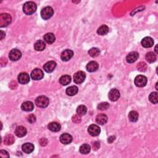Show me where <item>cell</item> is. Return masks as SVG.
Here are the masks:
<instances>
[{
  "label": "cell",
  "instance_id": "cell-16",
  "mask_svg": "<svg viewBox=\"0 0 158 158\" xmlns=\"http://www.w3.org/2000/svg\"><path fill=\"white\" fill-rule=\"evenodd\" d=\"M86 68L89 72H94L98 69L99 64L96 61H91L88 63Z\"/></svg>",
  "mask_w": 158,
  "mask_h": 158
},
{
  "label": "cell",
  "instance_id": "cell-28",
  "mask_svg": "<svg viewBox=\"0 0 158 158\" xmlns=\"http://www.w3.org/2000/svg\"><path fill=\"white\" fill-rule=\"evenodd\" d=\"M91 151V147L88 144H83L80 147L79 151L81 154L83 155H87Z\"/></svg>",
  "mask_w": 158,
  "mask_h": 158
},
{
  "label": "cell",
  "instance_id": "cell-5",
  "mask_svg": "<svg viewBox=\"0 0 158 158\" xmlns=\"http://www.w3.org/2000/svg\"><path fill=\"white\" fill-rule=\"evenodd\" d=\"M147 78L144 75H138L136 76L135 79V84L136 87H143L146 86V85L147 83Z\"/></svg>",
  "mask_w": 158,
  "mask_h": 158
},
{
  "label": "cell",
  "instance_id": "cell-8",
  "mask_svg": "<svg viewBox=\"0 0 158 158\" xmlns=\"http://www.w3.org/2000/svg\"><path fill=\"white\" fill-rule=\"evenodd\" d=\"M44 73L40 69H35L31 73V78L34 80H39L43 78Z\"/></svg>",
  "mask_w": 158,
  "mask_h": 158
},
{
  "label": "cell",
  "instance_id": "cell-36",
  "mask_svg": "<svg viewBox=\"0 0 158 158\" xmlns=\"http://www.w3.org/2000/svg\"><path fill=\"white\" fill-rule=\"evenodd\" d=\"M109 107V104L107 102L101 103L98 105V109L100 110H106Z\"/></svg>",
  "mask_w": 158,
  "mask_h": 158
},
{
  "label": "cell",
  "instance_id": "cell-7",
  "mask_svg": "<svg viewBox=\"0 0 158 158\" xmlns=\"http://www.w3.org/2000/svg\"><path fill=\"white\" fill-rule=\"evenodd\" d=\"M88 132L89 134L92 136H96L100 135L101 129L99 126L95 124H92L89 126L88 128Z\"/></svg>",
  "mask_w": 158,
  "mask_h": 158
},
{
  "label": "cell",
  "instance_id": "cell-44",
  "mask_svg": "<svg viewBox=\"0 0 158 158\" xmlns=\"http://www.w3.org/2000/svg\"><path fill=\"white\" fill-rule=\"evenodd\" d=\"M157 45H156V47H155V52H156V54H157V53H158L157 50Z\"/></svg>",
  "mask_w": 158,
  "mask_h": 158
},
{
  "label": "cell",
  "instance_id": "cell-38",
  "mask_svg": "<svg viewBox=\"0 0 158 158\" xmlns=\"http://www.w3.org/2000/svg\"><path fill=\"white\" fill-rule=\"evenodd\" d=\"M72 121L76 124H79L81 122V118L79 115H75L72 117Z\"/></svg>",
  "mask_w": 158,
  "mask_h": 158
},
{
  "label": "cell",
  "instance_id": "cell-26",
  "mask_svg": "<svg viewBox=\"0 0 158 158\" xmlns=\"http://www.w3.org/2000/svg\"><path fill=\"white\" fill-rule=\"evenodd\" d=\"M79 89L76 86H71L66 89V94L69 96H74L78 93Z\"/></svg>",
  "mask_w": 158,
  "mask_h": 158
},
{
  "label": "cell",
  "instance_id": "cell-43",
  "mask_svg": "<svg viewBox=\"0 0 158 158\" xmlns=\"http://www.w3.org/2000/svg\"><path fill=\"white\" fill-rule=\"evenodd\" d=\"M1 40H3V38H4V36H5V32H4L3 31H1Z\"/></svg>",
  "mask_w": 158,
  "mask_h": 158
},
{
  "label": "cell",
  "instance_id": "cell-11",
  "mask_svg": "<svg viewBox=\"0 0 158 158\" xmlns=\"http://www.w3.org/2000/svg\"><path fill=\"white\" fill-rule=\"evenodd\" d=\"M18 81L21 84L25 85L30 82V76L25 72L21 73L18 75Z\"/></svg>",
  "mask_w": 158,
  "mask_h": 158
},
{
  "label": "cell",
  "instance_id": "cell-4",
  "mask_svg": "<svg viewBox=\"0 0 158 158\" xmlns=\"http://www.w3.org/2000/svg\"><path fill=\"white\" fill-rule=\"evenodd\" d=\"M54 14V10L50 6H47L43 8L41 12V16L44 20L50 19Z\"/></svg>",
  "mask_w": 158,
  "mask_h": 158
},
{
  "label": "cell",
  "instance_id": "cell-20",
  "mask_svg": "<svg viewBox=\"0 0 158 158\" xmlns=\"http://www.w3.org/2000/svg\"><path fill=\"white\" fill-rule=\"evenodd\" d=\"M34 108V105L30 101H26L22 103L21 106V109L23 111L26 112H30L33 111Z\"/></svg>",
  "mask_w": 158,
  "mask_h": 158
},
{
  "label": "cell",
  "instance_id": "cell-37",
  "mask_svg": "<svg viewBox=\"0 0 158 158\" xmlns=\"http://www.w3.org/2000/svg\"><path fill=\"white\" fill-rule=\"evenodd\" d=\"M28 122L30 124H33L36 121V117L34 114H30L27 117Z\"/></svg>",
  "mask_w": 158,
  "mask_h": 158
},
{
  "label": "cell",
  "instance_id": "cell-41",
  "mask_svg": "<svg viewBox=\"0 0 158 158\" xmlns=\"http://www.w3.org/2000/svg\"><path fill=\"white\" fill-rule=\"evenodd\" d=\"M93 149L95 150H97V149L100 148V143L98 141H96L93 144Z\"/></svg>",
  "mask_w": 158,
  "mask_h": 158
},
{
  "label": "cell",
  "instance_id": "cell-19",
  "mask_svg": "<svg viewBox=\"0 0 158 158\" xmlns=\"http://www.w3.org/2000/svg\"><path fill=\"white\" fill-rule=\"evenodd\" d=\"M27 129L25 127L23 126H18L15 128V134L17 136L21 138L26 136L27 134Z\"/></svg>",
  "mask_w": 158,
  "mask_h": 158
},
{
  "label": "cell",
  "instance_id": "cell-1",
  "mask_svg": "<svg viewBox=\"0 0 158 158\" xmlns=\"http://www.w3.org/2000/svg\"><path fill=\"white\" fill-rule=\"evenodd\" d=\"M36 10V4L32 1L27 2L23 6L24 13L27 15H31L34 14Z\"/></svg>",
  "mask_w": 158,
  "mask_h": 158
},
{
  "label": "cell",
  "instance_id": "cell-2",
  "mask_svg": "<svg viewBox=\"0 0 158 158\" xmlns=\"http://www.w3.org/2000/svg\"><path fill=\"white\" fill-rule=\"evenodd\" d=\"M49 99L45 96H40L35 100L36 106L41 108H46L49 104Z\"/></svg>",
  "mask_w": 158,
  "mask_h": 158
},
{
  "label": "cell",
  "instance_id": "cell-40",
  "mask_svg": "<svg viewBox=\"0 0 158 158\" xmlns=\"http://www.w3.org/2000/svg\"><path fill=\"white\" fill-rule=\"evenodd\" d=\"M48 143V140L45 139V138H42V139L40 140V144L41 145L42 147H44Z\"/></svg>",
  "mask_w": 158,
  "mask_h": 158
},
{
  "label": "cell",
  "instance_id": "cell-27",
  "mask_svg": "<svg viewBox=\"0 0 158 158\" xmlns=\"http://www.w3.org/2000/svg\"><path fill=\"white\" fill-rule=\"evenodd\" d=\"M71 82V76L68 75H65L62 76L59 79L60 83L63 85H67L69 84Z\"/></svg>",
  "mask_w": 158,
  "mask_h": 158
},
{
  "label": "cell",
  "instance_id": "cell-17",
  "mask_svg": "<svg viewBox=\"0 0 158 158\" xmlns=\"http://www.w3.org/2000/svg\"><path fill=\"white\" fill-rule=\"evenodd\" d=\"M141 44L144 48H151L154 44V40L152 38L147 36L141 40Z\"/></svg>",
  "mask_w": 158,
  "mask_h": 158
},
{
  "label": "cell",
  "instance_id": "cell-25",
  "mask_svg": "<svg viewBox=\"0 0 158 158\" xmlns=\"http://www.w3.org/2000/svg\"><path fill=\"white\" fill-rule=\"evenodd\" d=\"M145 58L148 63H153L156 61L157 57H156V55L153 52H147V54H146Z\"/></svg>",
  "mask_w": 158,
  "mask_h": 158
},
{
  "label": "cell",
  "instance_id": "cell-6",
  "mask_svg": "<svg viewBox=\"0 0 158 158\" xmlns=\"http://www.w3.org/2000/svg\"><path fill=\"white\" fill-rule=\"evenodd\" d=\"M86 75L83 71H79L74 75V81L76 84H80L84 82Z\"/></svg>",
  "mask_w": 158,
  "mask_h": 158
},
{
  "label": "cell",
  "instance_id": "cell-12",
  "mask_svg": "<svg viewBox=\"0 0 158 158\" xmlns=\"http://www.w3.org/2000/svg\"><path fill=\"white\" fill-rule=\"evenodd\" d=\"M73 55H74V52L72 50H66L61 53V58L63 61H68L72 58Z\"/></svg>",
  "mask_w": 158,
  "mask_h": 158
},
{
  "label": "cell",
  "instance_id": "cell-3",
  "mask_svg": "<svg viewBox=\"0 0 158 158\" xmlns=\"http://www.w3.org/2000/svg\"><path fill=\"white\" fill-rule=\"evenodd\" d=\"M11 16L8 14H1L0 15V27H5L9 26L11 22Z\"/></svg>",
  "mask_w": 158,
  "mask_h": 158
},
{
  "label": "cell",
  "instance_id": "cell-21",
  "mask_svg": "<svg viewBox=\"0 0 158 158\" xmlns=\"http://www.w3.org/2000/svg\"><path fill=\"white\" fill-rule=\"evenodd\" d=\"M108 116L104 114H100L96 116V122L100 125H104L107 122Z\"/></svg>",
  "mask_w": 158,
  "mask_h": 158
},
{
  "label": "cell",
  "instance_id": "cell-34",
  "mask_svg": "<svg viewBox=\"0 0 158 158\" xmlns=\"http://www.w3.org/2000/svg\"><path fill=\"white\" fill-rule=\"evenodd\" d=\"M149 100L153 104H157L158 102L157 98V92H152L149 96Z\"/></svg>",
  "mask_w": 158,
  "mask_h": 158
},
{
  "label": "cell",
  "instance_id": "cell-31",
  "mask_svg": "<svg viewBox=\"0 0 158 158\" xmlns=\"http://www.w3.org/2000/svg\"><path fill=\"white\" fill-rule=\"evenodd\" d=\"M109 32V27L106 25H102L100 26L98 30H97V33L100 35H106Z\"/></svg>",
  "mask_w": 158,
  "mask_h": 158
},
{
  "label": "cell",
  "instance_id": "cell-35",
  "mask_svg": "<svg viewBox=\"0 0 158 158\" xmlns=\"http://www.w3.org/2000/svg\"><path fill=\"white\" fill-rule=\"evenodd\" d=\"M137 69L140 72H145L147 69V65L145 63L140 62L137 65Z\"/></svg>",
  "mask_w": 158,
  "mask_h": 158
},
{
  "label": "cell",
  "instance_id": "cell-32",
  "mask_svg": "<svg viewBox=\"0 0 158 158\" xmlns=\"http://www.w3.org/2000/svg\"><path fill=\"white\" fill-rule=\"evenodd\" d=\"M87 108L84 105H80L77 109V115H79V116H84L87 113Z\"/></svg>",
  "mask_w": 158,
  "mask_h": 158
},
{
  "label": "cell",
  "instance_id": "cell-9",
  "mask_svg": "<svg viewBox=\"0 0 158 158\" xmlns=\"http://www.w3.org/2000/svg\"><path fill=\"white\" fill-rule=\"evenodd\" d=\"M21 56H22L21 52L17 49L12 50L10 51L9 55V59L11 61H17L21 59Z\"/></svg>",
  "mask_w": 158,
  "mask_h": 158
},
{
  "label": "cell",
  "instance_id": "cell-13",
  "mask_svg": "<svg viewBox=\"0 0 158 158\" xmlns=\"http://www.w3.org/2000/svg\"><path fill=\"white\" fill-rule=\"evenodd\" d=\"M56 67V63L54 61H51L48 62L44 65L43 69L44 71L46 72L47 73H51L54 71Z\"/></svg>",
  "mask_w": 158,
  "mask_h": 158
},
{
  "label": "cell",
  "instance_id": "cell-24",
  "mask_svg": "<svg viewBox=\"0 0 158 158\" xmlns=\"http://www.w3.org/2000/svg\"><path fill=\"white\" fill-rule=\"evenodd\" d=\"M43 38L44 40V41L48 44L53 43L56 40L54 35L52 33H48L46 35H44V36H43Z\"/></svg>",
  "mask_w": 158,
  "mask_h": 158
},
{
  "label": "cell",
  "instance_id": "cell-30",
  "mask_svg": "<svg viewBox=\"0 0 158 158\" xmlns=\"http://www.w3.org/2000/svg\"><path fill=\"white\" fill-rule=\"evenodd\" d=\"M128 119L131 122H136L139 119V113L135 111H132L128 114Z\"/></svg>",
  "mask_w": 158,
  "mask_h": 158
},
{
  "label": "cell",
  "instance_id": "cell-39",
  "mask_svg": "<svg viewBox=\"0 0 158 158\" xmlns=\"http://www.w3.org/2000/svg\"><path fill=\"white\" fill-rule=\"evenodd\" d=\"M0 157H3V158L9 157V153H8L5 150H1V151H0Z\"/></svg>",
  "mask_w": 158,
  "mask_h": 158
},
{
  "label": "cell",
  "instance_id": "cell-33",
  "mask_svg": "<svg viewBox=\"0 0 158 158\" xmlns=\"http://www.w3.org/2000/svg\"><path fill=\"white\" fill-rule=\"evenodd\" d=\"M88 54L92 58H96L100 54V51L97 48H93L88 51Z\"/></svg>",
  "mask_w": 158,
  "mask_h": 158
},
{
  "label": "cell",
  "instance_id": "cell-42",
  "mask_svg": "<svg viewBox=\"0 0 158 158\" xmlns=\"http://www.w3.org/2000/svg\"><path fill=\"white\" fill-rule=\"evenodd\" d=\"M115 139H116V136H109L108 138V141L109 143H112L113 141H114L115 140Z\"/></svg>",
  "mask_w": 158,
  "mask_h": 158
},
{
  "label": "cell",
  "instance_id": "cell-10",
  "mask_svg": "<svg viewBox=\"0 0 158 158\" xmlns=\"http://www.w3.org/2000/svg\"><path fill=\"white\" fill-rule=\"evenodd\" d=\"M109 99L111 101H116L120 98V92L116 88L111 89L109 92Z\"/></svg>",
  "mask_w": 158,
  "mask_h": 158
},
{
  "label": "cell",
  "instance_id": "cell-18",
  "mask_svg": "<svg viewBox=\"0 0 158 158\" xmlns=\"http://www.w3.org/2000/svg\"><path fill=\"white\" fill-rule=\"evenodd\" d=\"M34 145L30 143H26L22 146V151L27 154H30L34 151Z\"/></svg>",
  "mask_w": 158,
  "mask_h": 158
},
{
  "label": "cell",
  "instance_id": "cell-22",
  "mask_svg": "<svg viewBox=\"0 0 158 158\" xmlns=\"http://www.w3.org/2000/svg\"><path fill=\"white\" fill-rule=\"evenodd\" d=\"M48 128L50 130H51L52 132H57L60 130L61 127V125L59 123L53 122H51L50 124H49V125H48Z\"/></svg>",
  "mask_w": 158,
  "mask_h": 158
},
{
  "label": "cell",
  "instance_id": "cell-14",
  "mask_svg": "<svg viewBox=\"0 0 158 158\" xmlns=\"http://www.w3.org/2000/svg\"><path fill=\"white\" fill-rule=\"evenodd\" d=\"M139 57V54L136 51H133L130 52L127 56L126 61L128 63H135Z\"/></svg>",
  "mask_w": 158,
  "mask_h": 158
},
{
  "label": "cell",
  "instance_id": "cell-29",
  "mask_svg": "<svg viewBox=\"0 0 158 158\" xmlns=\"http://www.w3.org/2000/svg\"><path fill=\"white\" fill-rule=\"evenodd\" d=\"M15 141V139L13 135H7L5 137L4 139V143L6 145L9 146L13 145Z\"/></svg>",
  "mask_w": 158,
  "mask_h": 158
},
{
  "label": "cell",
  "instance_id": "cell-15",
  "mask_svg": "<svg viewBox=\"0 0 158 158\" xmlns=\"http://www.w3.org/2000/svg\"><path fill=\"white\" fill-rule=\"evenodd\" d=\"M60 141L64 145L70 144L72 141V136L68 133H64L60 136Z\"/></svg>",
  "mask_w": 158,
  "mask_h": 158
},
{
  "label": "cell",
  "instance_id": "cell-23",
  "mask_svg": "<svg viewBox=\"0 0 158 158\" xmlns=\"http://www.w3.org/2000/svg\"><path fill=\"white\" fill-rule=\"evenodd\" d=\"M45 47V43H44V42L42 41V40H38L34 44L35 50L38 51H42L44 50Z\"/></svg>",
  "mask_w": 158,
  "mask_h": 158
}]
</instances>
